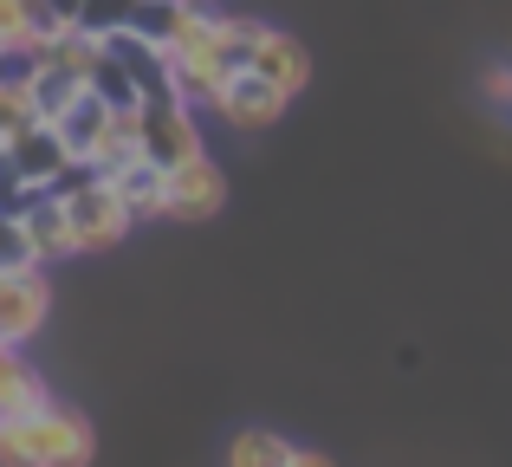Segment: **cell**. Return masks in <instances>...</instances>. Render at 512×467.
Wrapping results in <instances>:
<instances>
[{
  "label": "cell",
  "mask_w": 512,
  "mask_h": 467,
  "mask_svg": "<svg viewBox=\"0 0 512 467\" xmlns=\"http://www.w3.org/2000/svg\"><path fill=\"white\" fill-rule=\"evenodd\" d=\"M91 461H98V429H91V416L65 403L0 422V467H91Z\"/></svg>",
  "instance_id": "1"
},
{
  "label": "cell",
  "mask_w": 512,
  "mask_h": 467,
  "mask_svg": "<svg viewBox=\"0 0 512 467\" xmlns=\"http://www.w3.org/2000/svg\"><path fill=\"white\" fill-rule=\"evenodd\" d=\"M59 208H65V228H72V253H111L137 221H130L124 195L111 189V176H91L85 163H72L59 176Z\"/></svg>",
  "instance_id": "2"
},
{
  "label": "cell",
  "mask_w": 512,
  "mask_h": 467,
  "mask_svg": "<svg viewBox=\"0 0 512 467\" xmlns=\"http://www.w3.org/2000/svg\"><path fill=\"white\" fill-rule=\"evenodd\" d=\"M52 318V279L46 266H0V344L20 351Z\"/></svg>",
  "instance_id": "3"
},
{
  "label": "cell",
  "mask_w": 512,
  "mask_h": 467,
  "mask_svg": "<svg viewBox=\"0 0 512 467\" xmlns=\"http://www.w3.org/2000/svg\"><path fill=\"white\" fill-rule=\"evenodd\" d=\"M227 208V176L214 156H188L163 169V221H214Z\"/></svg>",
  "instance_id": "4"
},
{
  "label": "cell",
  "mask_w": 512,
  "mask_h": 467,
  "mask_svg": "<svg viewBox=\"0 0 512 467\" xmlns=\"http://www.w3.org/2000/svg\"><path fill=\"white\" fill-rule=\"evenodd\" d=\"M143 156H150L156 169H175V163H188V156H208L201 150V124H195V111L188 104H143Z\"/></svg>",
  "instance_id": "5"
},
{
  "label": "cell",
  "mask_w": 512,
  "mask_h": 467,
  "mask_svg": "<svg viewBox=\"0 0 512 467\" xmlns=\"http://www.w3.org/2000/svg\"><path fill=\"white\" fill-rule=\"evenodd\" d=\"M286 104L292 98H279L260 72H234V78H227V91L214 98V117H221L227 130H273L279 117H286Z\"/></svg>",
  "instance_id": "6"
},
{
  "label": "cell",
  "mask_w": 512,
  "mask_h": 467,
  "mask_svg": "<svg viewBox=\"0 0 512 467\" xmlns=\"http://www.w3.org/2000/svg\"><path fill=\"white\" fill-rule=\"evenodd\" d=\"M13 215H20V234H26L33 266L72 260V228H65V208H59V195H52V189H26Z\"/></svg>",
  "instance_id": "7"
},
{
  "label": "cell",
  "mask_w": 512,
  "mask_h": 467,
  "mask_svg": "<svg viewBox=\"0 0 512 467\" xmlns=\"http://www.w3.org/2000/svg\"><path fill=\"white\" fill-rule=\"evenodd\" d=\"M13 163V176L26 182V189H59V176L72 169V150H65V137L52 124H33V130H20V137L0 150Z\"/></svg>",
  "instance_id": "8"
},
{
  "label": "cell",
  "mask_w": 512,
  "mask_h": 467,
  "mask_svg": "<svg viewBox=\"0 0 512 467\" xmlns=\"http://www.w3.org/2000/svg\"><path fill=\"white\" fill-rule=\"evenodd\" d=\"M247 72H260L266 85L279 91V98H299V91L312 85V52H305L292 33L266 26V39H260V52H253V65H247Z\"/></svg>",
  "instance_id": "9"
},
{
  "label": "cell",
  "mask_w": 512,
  "mask_h": 467,
  "mask_svg": "<svg viewBox=\"0 0 512 467\" xmlns=\"http://www.w3.org/2000/svg\"><path fill=\"white\" fill-rule=\"evenodd\" d=\"M104 46H111V59L130 72V85H137V98H143V104L175 98V91H169V59H163V46H150L143 33H111Z\"/></svg>",
  "instance_id": "10"
},
{
  "label": "cell",
  "mask_w": 512,
  "mask_h": 467,
  "mask_svg": "<svg viewBox=\"0 0 512 467\" xmlns=\"http://www.w3.org/2000/svg\"><path fill=\"white\" fill-rule=\"evenodd\" d=\"M137 156H143V104H124V111H111L104 137L91 143L85 169H91V176H117V169L137 163Z\"/></svg>",
  "instance_id": "11"
},
{
  "label": "cell",
  "mask_w": 512,
  "mask_h": 467,
  "mask_svg": "<svg viewBox=\"0 0 512 467\" xmlns=\"http://www.w3.org/2000/svg\"><path fill=\"white\" fill-rule=\"evenodd\" d=\"M39 39H46V26H39L33 0H0V72L26 78V65H33Z\"/></svg>",
  "instance_id": "12"
},
{
  "label": "cell",
  "mask_w": 512,
  "mask_h": 467,
  "mask_svg": "<svg viewBox=\"0 0 512 467\" xmlns=\"http://www.w3.org/2000/svg\"><path fill=\"white\" fill-rule=\"evenodd\" d=\"M46 403H52L46 377H39L20 351H7V344H0V422H7V416H26V409H46Z\"/></svg>",
  "instance_id": "13"
},
{
  "label": "cell",
  "mask_w": 512,
  "mask_h": 467,
  "mask_svg": "<svg viewBox=\"0 0 512 467\" xmlns=\"http://www.w3.org/2000/svg\"><path fill=\"white\" fill-rule=\"evenodd\" d=\"M111 189L124 195L130 221H163V169L150 163V156H137V163H124L111 176Z\"/></svg>",
  "instance_id": "14"
},
{
  "label": "cell",
  "mask_w": 512,
  "mask_h": 467,
  "mask_svg": "<svg viewBox=\"0 0 512 467\" xmlns=\"http://www.w3.org/2000/svg\"><path fill=\"white\" fill-rule=\"evenodd\" d=\"M104 124H111V104H104L98 91H78V98H72V111H65V117H59L52 130L65 137V150H72V163H85V156H91V143L104 137Z\"/></svg>",
  "instance_id": "15"
},
{
  "label": "cell",
  "mask_w": 512,
  "mask_h": 467,
  "mask_svg": "<svg viewBox=\"0 0 512 467\" xmlns=\"http://www.w3.org/2000/svg\"><path fill=\"white\" fill-rule=\"evenodd\" d=\"M292 461V442L279 429H240L227 442V467H286Z\"/></svg>",
  "instance_id": "16"
},
{
  "label": "cell",
  "mask_w": 512,
  "mask_h": 467,
  "mask_svg": "<svg viewBox=\"0 0 512 467\" xmlns=\"http://www.w3.org/2000/svg\"><path fill=\"white\" fill-rule=\"evenodd\" d=\"M260 39H266V20H253V13H221V59L234 65V72L253 65Z\"/></svg>",
  "instance_id": "17"
},
{
  "label": "cell",
  "mask_w": 512,
  "mask_h": 467,
  "mask_svg": "<svg viewBox=\"0 0 512 467\" xmlns=\"http://www.w3.org/2000/svg\"><path fill=\"white\" fill-rule=\"evenodd\" d=\"M78 26H85L91 39L130 33V26H137V0H85V13H78Z\"/></svg>",
  "instance_id": "18"
},
{
  "label": "cell",
  "mask_w": 512,
  "mask_h": 467,
  "mask_svg": "<svg viewBox=\"0 0 512 467\" xmlns=\"http://www.w3.org/2000/svg\"><path fill=\"white\" fill-rule=\"evenodd\" d=\"M85 91H98L111 111H124V104H143V98H137V85H130V72L111 59V46H104V59H98V72H91V85H85Z\"/></svg>",
  "instance_id": "19"
},
{
  "label": "cell",
  "mask_w": 512,
  "mask_h": 467,
  "mask_svg": "<svg viewBox=\"0 0 512 467\" xmlns=\"http://www.w3.org/2000/svg\"><path fill=\"white\" fill-rule=\"evenodd\" d=\"M0 266H33L26 234H20V215H13V208H0Z\"/></svg>",
  "instance_id": "20"
},
{
  "label": "cell",
  "mask_w": 512,
  "mask_h": 467,
  "mask_svg": "<svg viewBox=\"0 0 512 467\" xmlns=\"http://www.w3.org/2000/svg\"><path fill=\"white\" fill-rule=\"evenodd\" d=\"M39 26L46 33H65V26H78V13H85V0H33Z\"/></svg>",
  "instance_id": "21"
},
{
  "label": "cell",
  "mask_w": 512,
  "mask_h": 467,
  "mask_svg": "<svg viewBox=\"0 0 512 467\" xmlns=\"http://www.w3.org/2000/svg\"><path fill=\"white\" fill-rule=\"evenodd\" d=\"M480 91H487L493 111L512 117V65H487V72H480Z\"/></svg>",
  "instance_id": "22"
},
{
  "label": "cell",
  "mask_w": 512,
  "mask_h": 467,
  "mask_svg": "<svg viewBox=\"0 0 512 467\" xmlns=\"http://www.w3.org/2000/svg\"><path fill=\"white\" fill-rule=\"evenodd\" d=\"M286 467H338L331 455H318V448H292V461Z\"/></svg>",
  "instance_id": "23"
}]
</instances>
